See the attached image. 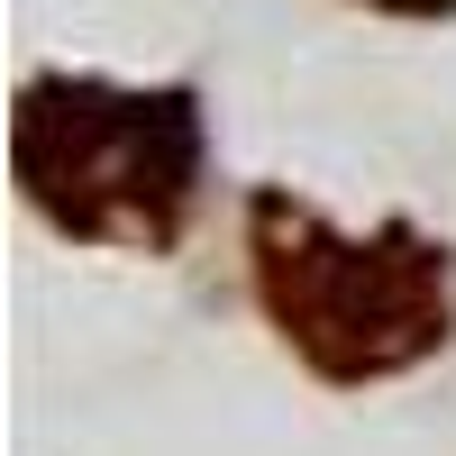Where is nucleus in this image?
Listing matches in <instances>:
<instances>
[{"instance_id":"obj_1","label":"nucleus","mask_w":456,"mask_h":456,"mask_svg":"<svg viewBox=\"0 0 456 456\" xmlns=\"http://www.w3.org/2000/svg\"><path fill=\"white\" fill-rule=\"evenodd\" d=\"M247 292L301 374L338 393L402 384L456 347V247L420 219H329L292 183L247 192Z\"/></svg>"},{"instance_id":"obj_2","label":"nucleus","mask_w":456,"mask_h":456,"mask_svg":"<svg viewBox=\"0 0 456 456\" xmlns=\"http://www.w3.org/2000/svg\"><path fill=\"white\" fill-rule=\"evenodd\" d=\"M10 183L73 247L174 256L210 192V101L201 83L46 64L10 101Z\"/></svg>"},{"instance_id":"obj_3","label":"nucleus","mask_w":456,"mask_h":456,"mask_svg":"<svg viewBox=\"0 0 456 456\" xmlns=\"http://www.w3.org/2000/svg\"><path fill=\"white\" fill-rule=\"evenodd\" d=\"M374 19H456V0H356Z\"/></svg>"}]
</instances>
